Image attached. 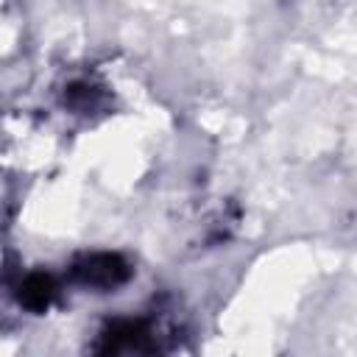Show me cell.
<instances>
[{
    "instance_id": "cell-1",
    "label": "cell",
    "mask_w": 357,
    "mask_h": 357,
    "mask_svg": "<svg viewBox=\"0 0 357 357\" xmlns=\"http://www.w3.org/2000/svg\"><path fill=\"white\" fill-rule=\"evenodd\" d=\"M100 357H156V337L145 321H117L100 340Z\"/></svg>"
},
{
    "instance_id": "cell-2",
    "label": "cell",
    "mask_w": 357,
    "mask_h": 357,
    "mask_svg": "<svg viewBox=\"0 0 357 357\" xmlns=\"http://www.w3.org/2000/svg\"><path fill=\"white\" fill-rule=\"evenodd\" d=\"M128 273V265L117 254H92L75 265V279L86 287H117Z\"/></svg>"
},
{
    "instance_id": "cell-3",
    "label": "cell",
    "mask_w": 357,
    "mask_h": 357,
    "mask_svg": "<svg viewBox=\"0 0 357 357\" xmlns=\"http://www.w3.org/2000/svg\"><path fill=\"white\" fill-rule=\"evenodd\" d=\"M50 296H53V282H50L47 276H39V273H36V276H28L25 284L20 287V301H22L25 307H31V310L47 307Z\"/></svg>"
}]
</instances>
